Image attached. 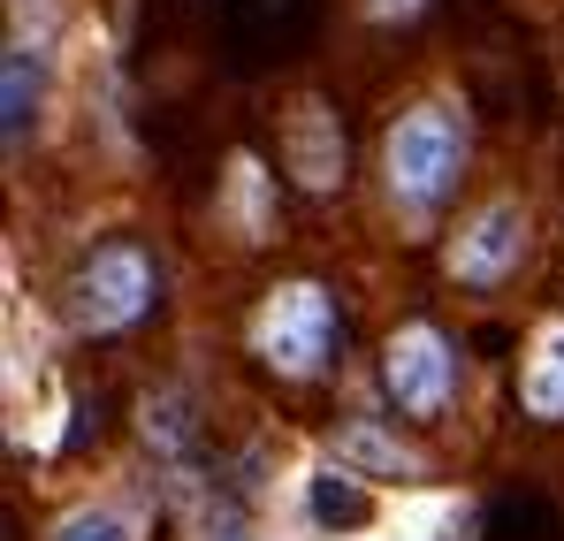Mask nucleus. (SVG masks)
Segmentation results:
<instances>
[{
  "instance_id": "obj_1",
  "label": "nucleus",
  "mask_w": 564,
  "mask_h": 541,
  "mask_svg": "<svg viewBox=\"0 0 564 541\" xmlns=\"http://www.w3.org/2000/svg\"><path fill=\"white\" fill-rule=\"evenodd\" d=\"M466 153H473V122L458 99L427 91L412 99L389 130H381V183H389V206L404 214H435L458 176H466Z\"/></svg>"
},
{
  "instance_id": "obj_2",
  "label": "nucleus",
  "mask_w": 564,
  "mask_h": 541,
  "mask_svg": "<svg viewBox=\"0 0 564 541\" xmlns=\"http://www.w3.org/2000/svg\"><path fill=\"white\" fill-rule=\"evenodd\" d=\"M252 359L268 366L275 381L328 374V359H336V297H328V282L290 274V282H275L260 297V313H252Z\"/></svg>"
},
{
  "instance_id": "obj_3",
  "label": "nucleus",
  "mask_w": 564,
  "mask_h": 541,
  "mask_svg": "<svg viewBox=\"0 0 564 541\" xmlns=\"http://www.w3.org/2000/svg\"><path fill=\"white\" fill-rule=\"evenodd\" d=\"M153 290H161V274H153L145 245H130V237L99 245L93 260L69 274V328L77 336H122L153 313Z\"/></svg>"
},
{
  "instance_id": "obj_4",
  "label": "nucleus",
  "mask_w": 564,
  "mask_h": 541,
  "mask_svg": "<svg viewBox=\"0 0 564 541\" xmlns=\"http://www.w3.org/2000/svg\"><path fill=\"white\" fill-rule=\"evenodd\" d=\"M381 389L404 420H443L451 397H458V344L435 321H404L381 344Z\"/></svg>"
},
{
  "instance_id": "obj_5",
  "label": "nucleus",
  "mask_w": 564,
  "mask_h": 541,
  "mask_svg": "<svg viewBox=\"0 0 564 541\" xmlns=\"http://www.w3.org/2000/svg\"><path fill=\"white\" fill-rule=\"evenodd\" d=\"M519 260H527V206L519 198H480L466 221H458V237L443 245V274L466 282V290L511 282Z\"/></svg>"
},
{
  "instance_id": "obj_6",
  "label": "nucleus",
  "mask_w": 564,
  "mask_h": 541,
  "mask_svg": "<svg viewBox=\"0 0 564 541\" xmlns=\"http://www.w3.org/2000/svg\"><path fill=\"white\" fill-rule=\"evenodd\" d=\"M344 169H351V145H344L336 107L321 91L282 99V176L297 183L305 198H328V191H344Z\"/></svg>"
},
{
  "instance_id": "obj_7",
  "label": "nucleus",
  "mask_w": 564,
  "mask_h": 541,
  "mask_svg": "<svg viewBox=\"0 0 564 541\" xmlns=\"http://www.w3.org/2000/svg\"><path fill=\"white\" fill-rule=\"evenodd\" d=\"M519 404H527V420L564 428V321H542L534 328V344L519 359Z\"/></svg>"
},
{
  "instance_id": "obj_8",
  "label": "nucleus",
  "mask_w": 564,
  "mask_h": 541,
  "mask_svg": "<svg viewBox=\"0 0 564 541\" xmlns=\"http://www.w3.org/2000/svg\"><path fill=\"white\" fill-rule=\"evenodd\" d=\"M268 198H275V176L260 169V153H229V176H221V206H229V221L260 245L268 237Z\"/></svg>"
},
{
  "instance_id": "obj_9",
  "label": "nucleus",
  "mask_w": 564,
  "mask_h": 541,
  "mask_svg": "<svg viewBox=\"0 0 564 541\" xmlns=\"http://www.w3.org/2000/svg\"><path fill=\"white\" fill-rule=\"evenodd\" d=\"M313 519H321V527H359V519H367L359 473H313Z\"/></svg>"
},
{
  "instance_id": "obj_10",
  "label": "nucleus",
  "mask_w": 564,
  "mask_h": 541,
  "mask_svg": "<svg viewBox=\"0 0 564 541\" xmlns=\"http://www.w3.org/2000/svg\"><path fill=\"white\" fill-rule=\"evenodd\" d=\"M344 451L359 457V465H375V473H420V457L404 451V443H389L375 420H351V428H344Z\"/></svg>"
},
{
  "instance_id": "obj_11",
  "label": "nucleus",
  "mask_w": 564,
  "mask_h": 541,
  "mask_svg": "<svg viewBox=\"0 0 564 541\" xmlns=\"http://www.w3.org/2000/svg\"><path fill=\"white\" fill-rule=\"evenodd\" d=\"M39 107V46H8V138H23Z\"/></svg>"
},
{
  "instance_id": "obj_12",
  "label": "nucleus",
  "mask_w": 564,
  "mask_h": 541,
  "mask_svg": "<svg viewBox=\"0 0 564 541\" xmlns=\"http://www.w3.org/2000/svg\"><path fill=\"white\" fill-rule=\"evenodd\" d=\"M54 541H130V519L122 511H107V504H85V511H69Z\"/></svg>"
},
{
  "instance_id": "obj_13",
  "label": "nucleus",
  "mask_w": 564,
  "mask_h": 541,
  "mask_svg": "<svg viewBox=\"0 0 564 541\" xmlns=\"http://www.w3.org/2000/svg\"><path fill=\"white\" fill-rule=\"evenodd\" d=\"M191 404L184 397H145V443H161V451H184L191 443Z\"/></svg>"
},
{
  "instance_id": "obj_14",
  "label": "nucleus",
  "mask_w": 564,
  "mask_h": 541,
  "mask_svg": "<svg viewBox=\"0 0 564 541\" xmlns=\"http://www.w3.org/2000/svg\"><path fill=\"white\" fill-rule=\"evenodd\" d=\"M359 15L381 23V31H397V23H420V15H427V0H359Z\"/></svg>"
},
{
  "instance_id": "obj_15",
  "label": "nucleus",
  "mask_w": 564,
  "mask_h": 541,
  "mask_svg": "<svg viewBox=\"0 0 564 541\" xmlns=\"http://www.w3.org/2000/svg\"><path fill=\"white\" fill-rule=\"evenodd\" d=\"M206 541H245V534H206Z\"/></svg>"
}]
</instances>
